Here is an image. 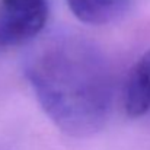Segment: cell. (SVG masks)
I'll use <instances>...</instances> for the list:
<instances>
[{
  "label": "cell",
  "instance_id": "cell-1",
  "mask_svg": "<svg viewBox=\"0 0 150 150\" xmlns=\"http://www.w3.org/2000/svg\"><path fill=\"white\" fill-rule=\"evenodd\" d=\"M23 73L47 117L67 136L91 137L105 127L112 105V73L103 52L74 34L38 42Z\"/></svg>",
  "mask_w": 150,
  "mask_h": 150
},
{
  "label": "cell",
  "instance_id": "cell-2",
  "mask_svg": "<svg viewBox=\"0 0 150 150\" xmlns=\"http://www.w3.org/2000/svg\"><path fill=\"white\" fill-rule=\"evenodd\" d=\"M48 0H0V48L35 40L47 25Z\"/></svg>",
  "mask_w": 150,
  "mask_h": 150
},
{
  "label": "cell",
  "instance_id": "cell-3",
  "mask_svg": "<svg viewBox=\"0 0 150 150\" xmlns=\"http://www.w3.org/2000/svg\"><path fill=\"white\" fill-rule=\"evenodd\" d=\"M124 106L133 118L150 114V50L130 70L124 89Z\"/></svg>",
  "mask_w": 150,
  "mask_h": 150
},
{
  "label": "cell",
  "instance_id": "cell-4",
  "mask_svg": "<svg viewBox=\"0 0 150 150\" xmlns=\"http://www.w3.org/2000/svg\"><path fill=\"white\" fill-rule=\"evenodd\" d=\"M71 13L83 23L100 26L118 21L133 0H66Z\"/></svg>",
  "mask_w": 150,
  "mask_h": 150
}]
</instances>
